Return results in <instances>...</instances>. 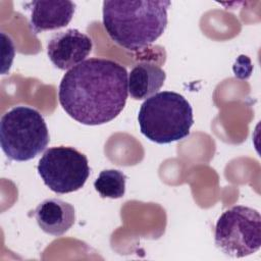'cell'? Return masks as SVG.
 <instances>
[{"label": "cell", "mask_w": 261, "mask_h": 261, "mask_svg": "<svg viewBox=\"0 0 261 261\" xmlns=\"http://www.w3.org/2000/svg\"><path fill=\"white\" fill-rule=\"evenodd\" d=\"M126 175L118 169H105L94 181V188L102 198L118 199L125 193Z\"/></svg>", "instance_id": "8fae6325"}, {"label": "cell", "mask_w": 261, "mask_h": 261, "mask_svg": "<svg viewBox=\"0 0 261 261\" xmlns=\"http://www.w3.org/2000/svg\"><path fill=\"white\" fill-rule=\"evenodd\" d=\"M40 228L51 236L64 234L74 223V207L61 199L50 198L41 202L34 210Z\"/></svg>", "instance_id": "9c48e42d"}, {"label": "cell", "mask_w": 261, "mask_h": 261, "mask_svg": "<svg viewBox=\"0 0 261 261\" xmlns=\"http://www.w3.org/2000/svg\"><path fill=\"white\" fill-rule=\"evenodd\" d=\"M37 170L43 182L56 194L82 189L90 175L87 156L73 147L65 146L47 149L39 160Z\"/></svg>", "instance_id": "8992f818"}, {"label": "cell", "mask_w": 261, "mask_h": 261, "mask_svg": "<svg viewBox=\"0 0 261 261\" xmlns=\"http://www.w3.org/2000/svg\"><path fill=\"white\" fill-rule=\"evenodd\" d=\"M31 11L30 27L35 34L66 27L75 11V3L63 1H32L25 4Z\"/></svg>", "instance_id": "ba28073f"}, {"label": "cell", "mask_w": 261, "mask_h": 261, "mask_svg": "<svg viewBox=\"0 0 261 261\" xmlns=\"http://www.w3.org/2000/svg\"><path fill=\"white\" fill-rule=\"evenodd\" d=\"M214 242L229 257L242 258L256 253L261 246L260 213L243 205L225 210L216 222Z\"/></svg>", "instance_id": "5b68a950"}, {"label": "cell", "mask_w": 261, "mask_h": 261, "mask_svg": "<svg viewBox=\"0 0 261 261\" xmlns=\"http://www.w3.org/2000/svg\"><path fill=\"white\" fill-rule=\"evenodd\" d=\"M165 79L166 74L159 66L149 62L138 63L127 79L128 93L135 100H146L161 89Z\"/></svg>", "instance_id": "30bf717a"}, {"label": "cell", "mask_w": 261, "mask_h": 261, "mask_svg": "<svg viewBox=\"0 0 261 261\" xmlns=\"http://www.w3.org/2000/svg\"><path fill=\"white\" fill-rule=\"evenodd\" d=\"M166 0H107L103 2V24L112 41L130 51L154 43L165 31Z\"/></svg>", "instance_id": "7a4b0ae2"}, {"label": "cell", "mask_w": 261, "mask_h": 261, "mask_svg": "<svg viewBox=\"0 0 261 261\" xmlns=\"http://www.w3.org/2000/svg\"><path fill=\"white\" fill-rule=\"evenodd\" d=\"M128 95L127 71L106 58H90L62 77L58 98L64 111L86 125L104 124L124 108Z\"/></svg>", "instance_id": "6da1fadb"}, {"label": "cell", "mask_w": 261, "mask_h": 261, "mask_svg": "<svg viewBox=\"0 0 261 261\" xmlns=\"http://www.w3.org/2000/svg\"><path fill=\"white\" fill-rule=\"evenodd\" d=\"M138 122L141 133L157 144H169L190 135L194 123L193 108L180 94L158 92L140 107Z\"/></svg>", "instance_id": "3957f363"}, {"label": "cell", "mask_w": 261, "mask_h": 261, "mask_svg": "<svg viewBox=\"0 0 261 261\" xmlns=\"http://www.w3.org/2000/svg\"><path fill=\"white\" fill-rule=\"evenodd\" d=\"M49 141L46 121L38 110L29 106H16L2 115L0 145L9 159L31 160L46 149Z\"/></svg>", "instance_id": "277c9868"}, {"label": "cell", "mask_w": 261, "mask_h": 261, "mask_svg": "<svg viewBox=\"0 0 261 261\" xmlns=\"http://www.w3.org/2000/svg\"><path fill=\"white\" fill-rule=\"evenodd\" d=\"M93 48L92 39L76 29L55 33L47 45V54L55 67L67 70L82 63Z\"/></svg>", "instance_id": "52a82bcc"}]
</instances>
